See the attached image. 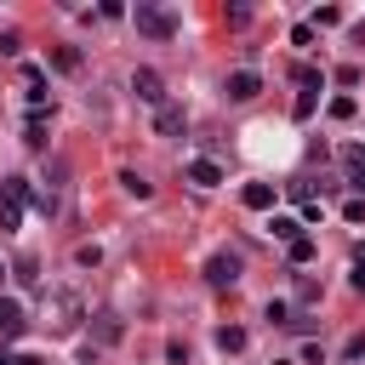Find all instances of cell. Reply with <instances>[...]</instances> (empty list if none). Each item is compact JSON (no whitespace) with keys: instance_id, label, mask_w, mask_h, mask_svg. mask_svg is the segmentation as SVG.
I'll list each match as a JSON object with an SVG mask.
<instances>
[{"instance_id":"obj_7","label":"cell","mask_w":365,"mask_h":365,"mask_svg":"<svg viewBox=\"0 0 365 365\" xmlns=\"http://www.w3.org/2000/svg\"><path fill=\"white\" fill-rule=\"evenodd\" d=\"M154 125H160V137H177L188 120H182V108H177V103H165V108H154Z\"/></svg>"},{"instance_id":"obj_12","label":"cell","mask_w":365,"mask_h":365,"mask_svg":"<svg viewBox=\"0 0 365 365\" xmlns=\"http://www.w3.org/2000/svg\"><path fill=\"white\" fill-rule=\"evenodd\" d=\"M217 348H222V354H240V348H245V331H240V325H217Z\"/></svg>"},{"instance_id":"obj_9","label":"cell","mask_w":365,"mask_h":365,"mask_svg":"<svg viewBox=\"0 0 365 365\" xmlns=\"http://www.w3.org/2000/svg\"><path fill=\"white\" fill-rule=\"evenodd\" d=\"M240 200H245L251 211H268V205H274V182H245V194H240Z\"/></svg>"},{"instance_id":"obj_21","label":"cell","mask_w":365,"mask_h":365,"mask_svg":"<svg viewBox=\"0 0 365 365\" xmlns=\"http://www.w3.org/2000/svg\"><path fill=\"white\" fill-rule=\"evenodd\" d=\"M314 103H319V97H314V91H302V97H297V108H291V114H297V120H308V114H314Z\"/></svg>"},{"instance_id":"obj_1","label":"cell","mask_w":365,"mask_h":365,"mask_svg":"<svg viewBox=\"0 0 365 365\" xmlns=\"http://www.w3.org/2000/svg\"><path fill=\"white\" fill-rule=\"evenodd\" d=\"M131 23H137V34H148V40H171V34H177V17H171L165 6H148V0H137Z\"/></svg>"},{"instance_id":"obj_13","label":"cell","mask_w":365,"mask_h":365,"mask_svg":"<svg viewBox=\"0 0 365 365\" xmlns=\"http://www.w3.org/2000/svg\"><path fill=\"white\" fill-rule=\"evenodd\" d=\"M51 68L74 74V68H80V51H74V46H51Z\"/></svg>"},{"instance_id":"obj_14","label":"cell","mask_w":365,"mask_h":365,"mask_svg":"<svg viewBox=\"0 0 365 365\" xmlns=\"http://www.w3.org/2000/svg\"><path fill=\"white\" fill-rule=\"evenodd\" d=\"M342 165H348L354 188H365V148H348V154H342Z\"/></svg>"},{"instance_id":"obj_6","label":"cell","mask_w":365,"mask_h":365,"mask_svg":"<svg viewBox=\"0 0 365 365\" xmlns=\"http://www.w3.org/2000/svg\"><path fill=\"white\" fill-rule=\"evenodd\" d=\"M29 319H23V302L17 297H0V336H17Z\"/></svg>"},{"instance_id":"obj_3","label":"cell","mask_w":365,"mask_h":365,"mask_svg":"<svg viewBox=\"0 0 365 365\" xmlns=\"http://www.w3.org/2000/svg\"><path fill=\"white\" fill-rule=\"evenodd\" d=\"M205 279H211V285H234V279H240V257H234V251H211V257H205Z\"/></svg>"},{"instance_id":"obj_19","label":"cell","mask_w":365,"mask_h":365,"mask_svg":"<svg viewBox=\"0 0 365 365\" xmlns=\"http://www.w3.org/2000/svg\"><path fill=\"white\" fill-rule=\"evenodd\" d=\"M97 336H103V342H114V336H120V319H114V314H103V319H97Z\"/></svg>"},{"instance_id":"obj_20","label":"cell","mask_w":365,"mask_h":365,"mask_svg":"<svg viewBox=\"0 0 365 365\" xmlns=\"http://www.w3.org/2000/svg\"><path fill=\"white\" fill-rule=\"evenodd\" d=\"M291 46H314V23H297L291 29Z\"/></svg>"},{"instance_id":"obj_25","label":"cell","mask_w":365,"mask_h":365,"mask_svg":"<svg viewBox=\"0 0 365 365\" xmlns=\"http://www.w3.org/2000/svg\"><path fill=\"white\" fill-rule=\"evenodd\" d=\"M0 279H6V262H0Z\"/></svg>"},{"instance_id":"obj_8","label":"cell","mask_w":365,"mask_h":365,"mask_svg":"<svg viewBox=\"0 0 365 365\" xmlns=\"http://www.w3.org/2000/svg\"><path fill=\"white\" fill-rule=\"evenodd\" d=\"M188 177H194L200 188H217V182H222V165H217V160H188Z\"/></svg>"},{"instance_id":"obj_22","label":"cell","mask_w":365,"mask_h":365,"mask_svg":"<svg viewBox=\"0 0 365 365\" xmlns=\"http://www.w3.org/2000/svg\"><path fill=\"white\" fill-rule=\"evenodd\" d=\"M23 51V34H0V57H17Z\"/></svg>"},{"instance_id":"obj_23","label":"cell","mask_w":365,"mask_h":365,"mask_svg":"<svg viewBox=\"0 0 365 365\" xmlns=\"http://www.w3.org/2000/svg\"><path fill=\"white\" fill-rule=\"evenodd\" d=\"M354 291H365V262H359V268H354Z\"/></svg>"},{"instance_id":"obj_5","label":"cell","mask_w":365,"mask_h":365,"mask_svg":"<svg viewBox=\"0 0 365 365\" xmlns=\"http://www.w3.org/2000/svg\"><path fill=\"white\" fill-rule=\"evenodd\" d=\"M257 91H262V80H257V68H234V74H228V97H234V103H251Z\"/></svg>"},{"instance_id":"obj_4","label":"cell","mask_w":365,"mask_h":365,"mask_svg":"<svg viewBox=\"0 0 365 365\" xmlns=\"http://www.w3.org/2000/svg\"><path fill=\"white\" fill-rule=\"evenodd\" d=\"M131 91H137L143 103L165 108V86H160V74H154V68H137V74H131Z\"/></svg>"},{"instance_id":"obj_10","label":"cell","mask_w":365,"mask_h":365,"mask_svg":"<svg viewBox=\"0 0 365 365\" xmlns=\"http://www.w3.org/2000/svg\"><path fill=\"white\" fill-rule=\"evenodd\" d=\"M120 188H125L131 200H148V194H154V182H148V177H137V171H120Z\"/></svg>"},{"instance_id":"obj_2","label":"cell","mask_w":365,"mask_h":365,"mask_svg":"<svg viewBox=\"0 0 365 365\" xmlns=\"http://www.w3.org/2000/svg\"><path fill=\"white\" fill-rule=\"evenodd\" d=\"M23 205H29V182L23 177H6L0 182V228H23Z\"/></svg>"},{"instance_id":"obj_24","label":"cell","mask_w":365,"mask_h":365,"mask_svg":"<svg viewBox=\"0 0 365 365\" xmlns=\"http://www.w3.org/2000/svg\"><path fill=\"white\" fill-rule=\"evenodd\" d=\"M0 365H23V359H11V354H0Z\"/></svg>"},{"instance_id":"obj_17","label":"cell","mask_w":365,"mask_h":365,"mask_svg":"<svg viewBox=\"0 0 365 365\" xmlns=\"http://www.w3.org/2000/svg\"><path fill=\"white\" fill-rule=\"evenodd\" d=\"M331 23H342V11H336V6H319V11H314V29H331Z\"/></svg>"},{"instance_id":"obj_16","label":"cell","mask_w":365,"mask_h":365,"mask_svg":"<svg viewBox=\"0 0 365 365\" xmlns=\"http://www.w3.org/2000/svg\"><path fill=\"white\" fill-rule=\"evenodd\" d=\"M285 251H291V262H308V257H314V240H308V234H302V240H291V245H285Z\"/></svg>"},{"instance_id":"obj_15","label":"cell","mask_w":365,"mask_h":365,"mask_svg":"<svg viewBox=\"0 0 365 365\" xmlns=\"http://www.w3.org/2000/svg\"><path fill=\"white\" fill-rule=\"evenodd\" d=\"M23 143H29V148H46V125H40V114L29 120V131H23Z\"/></svg>"},{"instance_id":"obj_11","label":"cell","mask_w":365,"mask_h":365,"mask_svg":"<svg viewBox=\"0 0 365 365\" xmlns=\"http://www.w3.org/2000/svg\"><path fill=\"white\" fill-rule=\"evenodd\" d=\"M268 234L291 245V240H302V222H297V217H274V222H268Z\"/></svg>"},{"instance_id":"obj_18","label":"cell","mask_w":365,"mask_h":365,"mask_svg":"<svg viewBox=\"0 0 365 365\" xmlns=\"http://www.w3.org/2000/svg\"><path fill=\"white\" fill-rule=\"evenodd\" d=\"M331 120H354V97H331Z\"/></svg>"}]
</instances>
